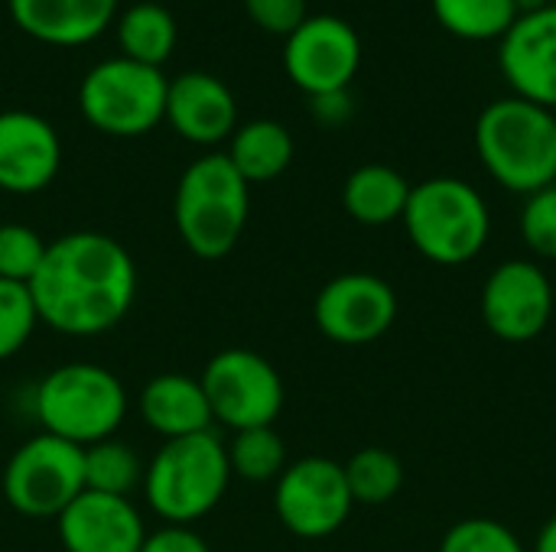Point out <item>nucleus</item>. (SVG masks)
<instances>
[{"mask_svg":"<svg viewBox=\"0 0 556 552\" xmlns=\"http://www.w3.org/2000/svg\"><path fill=\"white\" fill-rule=\"evenodd\" d=\"M309 107H313V114H316V120H319V124L339 127V124H345V120L352 117L355 101H352V94H349V88H345V91L313 94V98H309Z\"/></svg>","mask_w":556,"mask_h":552,"instance_id":"33","label":"nucleus"},{"mask_svg":"<svg viewBox=\"0 0 556 552\" xmlns=\"http://www.w3.org/2000/svg\"><path fill=\"white\" fill-rule=\"evenodd\" d=\"M244 10L261 29L277 36H290L309 16L306 0H244Z\"/></svg>","mask_w":556,"mask_h":552,"instance_id":"31","label":"nucleus"},{"mask_svg":"<svg viewBox=\"0 0 556 552\" xmlns=\"http://www.w3.org/2000/svg\"><path fill=\"white\" fill-rule=\"evenodd\" d=\"M362 65V36L336 13H309L283 42L290 81L313 94L345 91Z\"/></svg>","mask_w":556,"mask_h":552,"instance_id":"11","label":"nucleus"},{"mask_svg":"<svg viewBox=\"0 0 556 552\" xmlns=\"http://www.w3.org/2000/svg\"><path fill=\"white\" fill-rule=\"evenodd\" d=\"M251 215V185L235 169L228 153H205L192 159L173 195V221L182 244L202 260L228 257Z\"/></svg>","mask_w":556,"mask_h":552,"instance_id":"3","label":"nucleus"},{"mask_svg":"<svg viewBox=\"0 0 556 552\" xmlns=\"http://www.w3.org/2000/svg\"><path fill=\"white\" fill-rule=\"evenodd\" d=\"M137 413L143 426L156 433L163 442L199 436L215 426L199 377L176 374V371L156 374L143 384V390L137 394Z\"/></svg>","mask_w":556,"mask_h":552,"instance_id":"18","label":"nucleus"},{"mask_svg":"<svg viewBox=\"0 0 556 552\" xmlns=\"http://www.w3.org/2000/svg\"><path fill=\"white\" fill-rule=\"evenodd\" d=\"M143 468L147 465L127 442L121 439L94 442L85 449V491L130 498L143 485Z\"/></svg>","mask_w":556,"mask_h":552,"instance_id":"25","label":"nucleus"},{"mask_svg":"<svg viewBox=\"0 0 556 552\" xmlns=\"http://www.w3.org/2000/svg\"><path fill=\"white\" fill-rule=\"evenodd\" d=\"M169 78L156 65L111 55L94 62L78 85L85 120L108 137H143L166 114Z\"/></svg>","mask_w":556,"mask_h":552,"instance_id":"7","label":"nucleus"},{"mask_svg":"<svg viewBox=\"0 0 556 552\" xmlns=\"http://www.w3.org/2000/svg\"><path fill=\"white\" fill-rule=\"evenodd\" d=\"M397 293L375 273H342L329 280L313 303L316 329L345 348H362L384 338L397 319Z\"/></svg>","mask_w":556,"mask_h":552,"instance_id":"13","label":"nucleus"},{"mask_svg":"<svg viewBox=\"0 0 556 552\" xmlns=\"http://www.w3.org/2000/svg\"><path fill=\"white\" fill-rule=\"evenodd\" d=\"M430 7L437 23L466 42L502 39L518 20L515 0H430Z\"/></svg>","mask_w":556,"mask_h":552,"instance_id":"23","label":"nucleus"},{"mask_svg":"<svg viewBox=\"0 0 556 552\" xmlns=\"http://www.w3.org/2000/svg\"><path fill=\"white\" fill-rule=\"evenodd\" d=\"M440 552H528L508 524L492 517H466L453 524L440 543Z\"/></svg>","mask_w":556,"mask_h":552,"instance_id":"29","label":"nucleus"},{"mask_svg":"<svg viewBox=\"0 0 556 552\" xmlns=\"http://www.w3.org/2000/svg\"><path fill=\"white\" fill-rule=\"evenodd\" d=\"M228 446V465L231 475L251 485H267L283 475L287 462V442L274 426H257V429H241L231 433Z\"/></svg>","mask_w":556,"mask_h":552,"instance_id":"24","label":"nucleus"},{"mask_svg":"<svg viewBox=\"0 0 556 552\" xmlns=\"http://www.w3.org/2000/svg\"><path fill=\"white\" fill-rule=\"evenodd\" d=\"M401 221L417 254L437 267L472 264L492 238L485 195L456 176H433L410 185Z\"/></svg>","mask_w":556,"mask_h":552,"instance_id":"6","label":"nucleus"},{"mask_svg":"<svg viewBox=\"0 0 556 552\" xmlns=\"http://www.w3.org/2000/svg\"><path fill=\"white\" fill-rule=\"evenodd\" d=\"M352 491L345 468L326 455H306L283 468L274 482L277 521L300 540H326L352 517Z\"/></svg>","mask_w":556,"mask_h":552,"instance_id":"10","label":"nucleus"},{"mask_svg":"<svg viewBox=\"0 0 556 552\" xmlns=\"http://www.w3.org/2000/svg\"><path fill=\"white\" fill-rule=\"evenodd\" d=\"M130 410L121 377L94 361H68L52 368L33 390V413L42 433L72 446L114 439Z\"/></svg>","mask_w":556,"mask_h":552,"instance_id":"4","label":"nucleus"},{"mask_svg":"<svg viewBox=\"0 0 556 552\" xmlns=\"http://www.w3.org/2000/svg\"><path fill=\"white\" fill-rule=\"evenodd\" d=\"M554 0H515V7H518V16H525V13H538V10H544V7H551Z\"/></svg>","mask_w":556,"mask_h":552,"instance_id":"35","label":"nucleus"},{"mask_svg":"<svg viewBox=\"0 0 556 552\" xmlns=\"http://www.w3.org/2000/svg\"><path fill=\"white\" fill-rule=\"evenodd\" d=\"M29 293L39 325L72 338L104 335L134 309L137 264L111 234L68 231L46 247Z\"/></svg>","mask_w":556,"mask_h":552,"instance_id":"1","label":"nucleus"},{"mask_svg":"<svg viewBox=\"0 0 556 552\" xmlns=\"http://www.w3.org/2000/svg\"><path fill=\"white\" fill-rule=\"evenodd\" d=\"M228 140L231 143L225 153L235 163V169L244 176L248 185L270 182L280 172H287V166L293 163V137L280 120H270V117L248 120V124L235 127V133Z\"/></svg>","mask_w":556,"mask_h":552,"instance_id":"21","label":"nucleus"},{"mask_svg":"<svg viewBox=\"0 0 556 552\" xmlns=\"http://www.w3.org/2000/svg\"><path fill=\"white\" fill-rule=\"evenodd\" d=\"M342 468H345V482H349V491H352L355 504L378 508V504L394 501L401 495V488H404L401 459L394 452H388V449H378V446L358 449Z\"/></svg>","mask_w":556,"mask_h":552,"instance_id":"26","label":"nucleus"},{"mask_svg":"<svg viewBox=\"0 0 556 552\" xmlns=\"http://www.w3.org/2000/svg\"><path fill=\"white\" fill-rule=\"evenodd\" d=\"M163 120L189 143L212 146L235 133L238 101L235 91L208 72H182L169 78Z\"/></svg>","mask_w":556,"mask_h":552,"instance_id":"17","label":"nucleus"},{"mask_svg":"<svg viewBox=\"0 0 556 552\" xmlns=\"http://www.w3.org/2000/svg\"><path fill=\"white\" fill-rule=\"evenodd\" d=\"M498 68L515 98L556 111V3L515 20L498 39Z\"/></svg>","mask_w":556,"mask_h":552,"instance_id":"14","label":"nucleus"},{"mask_svg":"<svg viewBox=\"0 0 556 552\" xmlns=\"http://www.w3.org/2000/svg\"><path fill=\"white\" fill-rule=\"evenodd\" d=\"M179 26L176 16L153 0H140L134 7H127L117 16V42H121V55L143 62V65H163L176 46Z\"/></svg>","mask_w":556,"mask_h":552,"instance_id":"22","label":"nucleus"},{"mask_svg":"<svg viewBox=\"0 0 556 552\" xmlns=\"http://www.w3.org/2000/svg\"><path fill=\"white\" fill-rule=\"evenodd\" d=\"M199 384L212 420L231 433L274 426L287 400L280 371L251 348H225L208 358Z\"/></svg>","mask_w":556,"mask_h":552,"instance_id":"9","label":"nucleus"},{"mask_svg":"<svg viewBox=\"0 0 556 552\" xmlns=\"http://www.w3.org/2000/svg\"><path fill=\"white\" fill-rule=\"evenodd\" d=\"M46 241L36 228L7 221L0 224V280L10 283H33L42 257H46Z\"/></svg>","mask_w":556,"mask_h":552,"instance_id":"28","label":"nucleus"},{"mask_svg":"<svg viewBox=\"0 0 556 552\" xmlns=\"http://www.w3.org/2000/svg\"><path fill=\"white\" fill-rule=\"evenodd\" d=\"M13 23L39 42L78 46L104 33L117 0H7Z\"/></svg>","mask_w":556,"mask_h":552,"instance_id":"19","label":"nucleus"},{"mask_svg":"<svg viewBox=\"0 0 556 552\" xmlns=\"http://www.w3.org/2000/svg\"><path fill=\"white\" fill-rule=\"evenodd\" d=\"M476 153L485 172L515 195L556 182V111L525 98H498L476 120Z\"/></svg>","mask_w":556,"mask_h":552,"instance_id":"2","label":"nucleus"},{"mask_svg":"<svg viewBox=\"0 0 556 552\" xmlns=\"http://www.w3.org/2000/svg\"><path fill=\"white\" fill-rule=\"evenodd\" d=\"M485 329L508 345H525L544 335L554 319V283L534 260L515 257L498 264L479 296Z\"/></svg>","mask_w":556,"mask_h":552,"instance_id":"12","label":"nucleus"},{"mask_svg":"<svg viewBox=\"0 0 556 552\" xmlns=\"http://www.w3.org/2000/svg\"><path fill=\"white\" fill-rule=\"evenodd\" d=\"M518 228L525 247L538 260H556V182L525 198Z\"/></svg>","mask_w":556,"mask_h":552,"instance_id":"30","label":"nucleus"},{"mask_svg":"<svg viewBox=\"0 0 556 552\" xmlns=\"http://www.w3.org/2000/svg\"><path fill=\"white\" fill-rule=\"evenodd\" d=\"M36 329H39V312L29 286L0 280V361L20 355Z\"/></svg>","mask_w":556,"mask_h":552,"instance_id":"27","label":"nucleus"},{"mask_svg":"<svg viewBox=\"0 0 556 552\" xmlns=\"http://www.w3.org/2000/svg\"><path fill=\"white\" fill-rule=\"evenodd\" d=\"M228 446L208 429L163 442L143 468V501L163 524L189 527L208 517L231 485Z\"/></svg>","mask_w":556,"mask_h":552,"instance_id":"5","label":"nucleus"},{"mask_svg":"<svg viewBox=\"0 0 556 552\" xmlns=\"http://www.w3.org/2000/svg\"><path fill=\"white\" fill-rule=\"evenodd\" d=\"M534 552H556V514L541 527L538 543H534Z\"/></svg>","mask_w":556,"mask_h":552,"instance_id":"34","label":"nucleus"},{"mask_svg":"<svg viewBox=\"0 0 556 552\" xmlns=\"http://www.w3.org/2000/svg\"><path fill=\"white\" fill-rule=\"evenodd\" d=\"M0 488L20 517L55 521L85 491V449L36 433L10 455Z\"/></svg>","mask_w":556,"mask_h":552,"instance_id":"8","label":"nucleus"},{"mask_svg":"<svg viewBox=\"0 0 556 552\" xmlns=\"http://www.w3.org/2000/svg\"><path fill=\"white\" fill-rule=\"evenodd\" d=\"M140 552H212L205 537L192 527H179V524H163L153 534L147 530V540Z\"/></svg>","mask_w":556,"mask_h":552,"instance_id":"32","label":"nucleus"},{"mask_svg":"<svg viewBox=\"0 0 556 552\" xmlns=\"http://www.w3.org/2000/svg\"><path fill=\"white\" fill-rule=\"evenodd\" d=\"M62 166L55 127L33 111H0V192L36 195L52 185Z\"/></svg>","mask_w":556,"mask_h":552,"instance_id":"15","label":"nucleus"},{"mask_svg":"<svg viewBox=\"0 0 556 552\" xmlns=\"http://www.w3.org/2000/svg\"><path fill=\"white\" fill-rule=\"evenodd\" d=\"M65 552H140L147 540L143 514L130 498L81 491L55 517Z\"/></svg>","mask_w":556,"mask_h":552,"instance_id":"16","label":"nucleus"},{"mask_svg":"<svg viewBox=\"0 0 556 552\" xmlns=\"http://www.w3.org/2000/svg\"><path fill=\"white\" fill-rule=\"evenodd\" d=\"M410 198V182L404 172L384 163H365L349 172L342 185V205L352 221L368 228H384L391 221H401Z\"/></svg>","mask_w":556,"mask_h":552,"instance_id":"20","label":"nucleus"}]
</instances>
